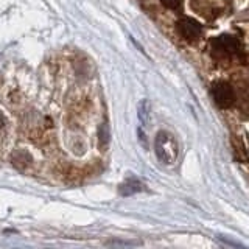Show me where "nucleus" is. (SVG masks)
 <instances>
[{
  "label": "nucleus",
  "instance_id": "0eeeda50",
  "mask_svg": "<svg viewBox=\"0 0 249 249\" xmlns=\"http://www.w3.org/2000/svg\"><path fill=\"white\" fill-rule=\"evenodd\" d=\"M163 6L170 8V10H178L182 5V0H160Z\"/></svg>",
  "mask_w": 249,
  "mask_h": 249
},
{
  "label": "nucleus",
  "instance_id": "39448f33",
  "mask_svg": "<svg viewBox=\"0 0 249 249\" xmlns=\"http://www.w3.org/2000/svg\"><path fill=\"white\" fill-rule=\"evenodd\" d=\"M140 190H142V184L137 182V181H129V182L123 184V185L120 187L122 195H132V193L140 192Z\"/></svg>",
  "mask_w": 249,
  "mask_h": 249
},
{
  "label": "nucleus",
  "instance_id": "423d86ee",
  "mask_svg": "<svg viewBox=\"0 0 249 249\" xmlns=\"http://www.w3.org/2000/svg\"><path fill=\"white\" fill-rule=\"evenodd\" d=\"M98 136H100V146L101 148H106V145L109 142V129H107V124H101L100 131H98Z\"/></svg>",
  "mask_w": 249,
  "mask_h": 249
},
{
  "label": "nucleus",
  "instance_id": "20e7f679",
  "mask_svg": "<svg viewBox=\"0 0 249 249\" xmlns=\"http://www.w3.org/2000/svg\"><path fill=\"white\" fill-rule=\"evenodd\" d=\"M212 45H213V50L216 53H224V54H231L233 52H237V49H238V42L232 36L216 37L212 42Z\"/></svg>",
  "mask_w": 249,
  "mask_h": 249
},
{
  "label": "nucleus",
  "instance_id": "f03ea898",
  "mask_svg": "<svg viewBox=\"0 0 249 249\" xmlns=\"http://www.w3.org/2000/svg\"><path fill=\"white\" fill-rule=\"evenodd\" d=\"M212 95L215 103L220 107H231L235 101V92H233L232 86L228 83H216L212 89Z\"/></svg>",
  "mask_w": 249,
  "mask_h": 249
},
{
  "label": "nucleus",
  "instance_id": "f257e3e1",
  "mask_svg": "<svg viewBox=\"0 0 249 249\" xmlns=\"http://www.w3.org/2000/svg\"><path fill=\"white\" fill-rule=\"evenodd\" d=\"M154 151L160 162L167 163V165H173L179 154L178 142L173 134L167 131H159L154 137Z\"/></svg>",
  "mask_w": 249,
  "mask_h": 249
},
{
  "label": "nucleus",
  "instance_id": "7ed1b4c3",
  "mask_svg": "<svg viewBox=\"0 0 249 249\" xmlns=\"http://www.w3.org/2000/svg\"><path fill=\"white\" fill-rule=\"evenodd\" d=\"M178 31L187 41H196L202 33V28L196 20L185 18L178 22Z\"/></svg>",
  "mask_w": 249,
  "mask_h": 249
}]
</instances>
